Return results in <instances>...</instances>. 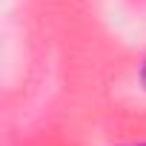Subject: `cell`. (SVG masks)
I'll return each mask as SVG.
<instances>
[{
  "label": "cell",
  "mask_w": 146,
  "mask_h": 146,
  "mask_svg": "<svg viewBox=\"0 0 146 146\" xmlns=\"http://www.w3.org/2000/svg\"><path fill=\"white\" fill-rule=\"evenodd\" d=\"M140 80H143V86H146V60H143V69H140Z\"/></svg>",
  "instance_id": "1"
}]
</instances>
